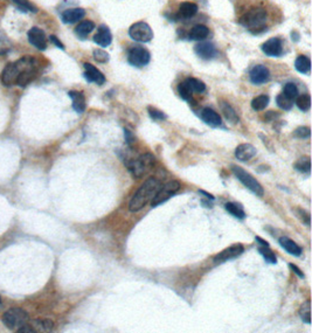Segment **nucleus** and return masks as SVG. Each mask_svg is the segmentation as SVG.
Wrapping results in <instances>:
<instances>
[{
  "label": "nucleus",
  "instance_id": "e433bc0d",
  "mask_svg": "<svg viewBox=\"0 0 312 333\" xmlns=\"http://www.w3.org/2000/svg\"><path fill=\"white\" fill-rule=\"evenodd\" d=\"M276 103H277L278 107L281 109H283V110H291V108L293 107L292 99L288 98L284 94H281V95H278L277 97H276Z\"/></svg>",
  "mask_w": 312,
  "mask_h": 333
},
{
  "label": "nucleus",
  "instance_id": "a18cd8bd",
  "mask_svg": "<svg viewBox=\"0 0 312 333\" xmlns=\"http://www.w3.org/2000/svg\"><path fill=\"white\" fill-rule=\"evenodd\" d=\"M124 136H125V140H126V143L130 145V144L132 143V141H135V137L132 136V134L129 130H126V129H124Z\"/></svg>",
  "mask_w": 312,
  "mask_h": 333
},
{
  "label": "nucleus",
  "instance_id": "c756f323",
  "mask_svg": "<svg viewBox=\"0 0 312 333\" xmlns=\"http://www.w3.org/2000/svg\"><path fill=\"white\" fill-rule=\"evenodd\" d=\"M295 169L301 173H307L309 175L311 171V160L310 157H302L296 161Z\"/></svg>",
  "mask_w": 312,
  "mask_h": 333
},
{
  "label": "nucleus",
  "instance_id": "a19ab883",
  "mask_svg": "<svg viewBox=\"0 0 312 333\" xmlns=\"http://www.w3.org/2000/svg\"><path fill=\"white\" fill-rule=\"evenodd\" d=\"M148 110H149L150 117H151L152 119H155V120L166 119V115H165L163 111H159V110H157V109H155V108H152V107H150Z\"/></svg>",
  "mask_w": 312,
  "mask_h": 333
},
{
  "label": "nucleus",
  "instance_id": "c85d7f7f",
  "mask_svg": "<svg viewBox=\"0 0 312 333\" xmlns=\"http://www.w3.org/2000/svg\"><path fill=\"white\" fill-rule=\"evenodd\" d=\"M225 208H226V211L229 212V213L233 215V216L237 217V219H244V217H246V213H244L242 207L236 205V203L227 202L225 205Z\"/></svg>",
  "mask_w": 312,
  "mask_h": 333
},
{
  "label": "nucleus",
  "instance_id": "2eb2a0df",
  "mask_svg": "<svg viewBox=\"0 0 312 333\" xmlns=\"http://www.w3.org/2000/svg\"><path fill=\"white\" fill-rule=\"evenodd\" d=\"M194 52L199 58L204 59V60H212L213 58L216 57L217 51L214 47L213 43L211 42H200L194 47Z\"/></svg>",
  "mask_w": 312,
  "mask_h": 333
},
{
  "label": "nucleus",
  "instance_id": "bb28decb",
  "mask_svg": "<svg viewBox=\"0 0 312 333\" xmlns=\"http://www.w3.org/2000/svg\"><path fill=\"white\" fill-rule=\"evenodd\" d=\"M221 110L223 115H225L226 119H227L229 123H232V124H236V123H238V116L232 105H229L228 103L226 102H222Z\"/></svg>",
  "mask_w": 312,
  "mask_h": 333
},
{
  "label": "nucleus",
  "instance_id": "393cba45",
  "mask_svg": "<svg viewBox=\"0 0 312 333\" xmlns=\"http://www.w3.org/2000/svg\"><path fill=\"white\" fill-rule=\"evenodd\" d=\"M210 34V29H208L207 26L205 25H196L191 29L190 32V38L192 40H204L208 37Z\"/></svg>",
  "mask_w": 312,
  "mask_h": 333
},
{
  "label": "nucleus",
  "instance_id": "49530a36",
  "mask_svg": "<svg viewBox=\"0 0 312 333\" xmlns=\"http://www.w3.org/2000/svg\"><path fill=\"white\" fill-rule=\"evenodd\" d=\"M49 39H51V41H52V42H53V43H54V45H57V46L58 47V48H61V49H64V47H63V43H62V42H61V41H60V40H58V38H57V37H55V35H51V37H49Z\"/></svg>",
  "mask_w": 312,
  "mask_h": 333
},
{
  "label": "nucleus",
  "instance_id": "ea45409f",
  "mask_svg": "<svg viewBox=\"0 0 312 333\" xmlns=\"http://www.w3.org/2000/svg\"><path fill=\"white\" fill-rule=\"evenodd\" d=\"M94 59H95L97 62L105 63L109 61V54L107 52L103 51V49H95L94 51Z\"/></svg>",
  "mask_w": 312,
  "mask_h": 333
},
{
  "label": "nucleus",
  "instance_id": "473e14b6",
  "mask_svg": "<svg viewBox=\"0 0 312 333\" xmlns=\"http://www.w3.org/2000/svg\"><path fill=\"white\" fill-rule=\"evenodd\" d=\"M296 105L303 113L309 111L311 108V97L309 95H298L296 97Z\"/></svg>",
  "mask_w": 312,
  "mask_h": 333
},
{
  "label": "nucleus",
  "instance_id": "79ce46f5",
  "mask_svg": "<svg viewBox=\"0 0 312 333\" xmlns=\"http://www.w3.org/2000/svg\"><path fill=\"white\" fill-rule=\"evenodd\" d=\"M13 2H16L20 6V8H22L23 11H32V12H37L38 10L34 7L33 5L29 4L28 0H12Z\"/></svg>",
  "mask_w": 312,
  "mask_h": 333
},
{
  "label": "nucleus",
  "instance_id": "de8ad7c7",
  "mask_svg": "<svg viewBox=\"0 0 312 333\" xmlns=\"http://www.w3.org/2000/svg\"><path fill=\"white\" fill-rule=\"evenodd\" d=\"M256 241H257V242H260V244H261V246H263V247H269V243H268L267 242V241H264L263 240V238H261V237H256Z\"/></svg>",
  "mask_w": 312,
  "mask_h": 333
},
{
  "label": "nucleus",
  "instance_id": "6e6552de",
  "mask_svg": "<svg viewBox=\"0 0 312 333\" xmlns=\"http://www.w3.org/2000/svg\"><path fill=\"white\" fill-rule=\"evenodd\" d=\"M129 35L132 40L138 41V42H149L154 39V31L150 27L149 23L138 21L129 28Z\"/></svg>",
  "mask_w": 312,
  "mask_h": 333
},
{
  "label": "nucleus",
  "instance_id": "7ed1b4c3",
  "mask_svg": "<svg viewBox=\"0 0 312 333\" xmlns=\"http://www.w3.org/2000/svg\"><path fill=\"white\" fill-rule=\"evenodd\" d=\"M156 164V158L151 153H145V155L139 156L136 159H131V160H126L125 165L128 167L129 172L134 178H142L144 175L150 172L152 167Z\"/></svg>",
  "mask_w": 312,
  "mask_h": 333
},
{
  "label": "nucleus",
  "instance_id": "f03ea898",
  "mask_svg": "<svg viewBox=\"0 0 312 333\" xmlns=\"http://www.w3.org/2000/svg\"><path fill=\"white\" fill-rule=\"evenodd\" d=\"M161 186L160 180L156 178H150L146 180L142 186L139 187V190L137 191L136 194L132 196L129 203V209L132 213H137V212L142 211L148 203L154 199L156 193L158 192V190Z\"/></svg>",
  "mask_w": 312,
  "mask_h": 333
},
{
  "label": "nucleus",
  "instance_id": "ddd939ff",
  "mask_svg": "<svg viewBox=\"0 0 312 333\" xmlns=\"http://www.w3.org/2000/svg\"><path fill=\"white\" fill-rule=\"evenodd\" d=\"M262 52L268 57L277 58L281 57L283 53V47H282V41L278 38H272L262 45Z\"/></svg>",
  "mask_w": 312,
  "mask_h": 333
},
{
  "label": "nucleus",
  "instance_id": "5701e85b",
  "mask_svg": "<svg viewBox=\"0 0 312 333\" xmlns=\"http://www.w3.org/2000/svg\"><path fill=\"white\" fill-rule=\"evenodd\" d=\"M29 328L33 330V333L35 332H51L54 328V324L51 320L45 319V320H28Z\"/></svg>",
  "mask_w": 312,
  "mask_h": 333
},
{
  "label": "nucleus",
  "instance_id": "412c9836",
  "mask_svg": "<svg viewBox=\"0 0 312 333\" xmlns=\"http://www.w3.org/2000/svg\"><path fill=\"white\" fill-rule=\"evenodd\" d=\"M69 97L73 101V109L76 113L82 114L85 110V97L81 91H69Z\"/></svg>",
  "mask_w": 312,
  "mask_h": 333
},
{
  "label": "nucleus",
  "instance_id": "58836bf2",
  "mask_svg": "<svg viewBox=\"0 0 312 333\" xmlns=\"http://www.w3.org/2000/svg\"><path fill=\"white\" fill-rule=\"evenodd\" d=\"M293 135H295L297 138H301V139H307V138L310 137L311 130L309 126H299V128H297L295 132H293Z\"/></svg>",
  "mask_w": 312,
  "mask_h": 333
},
{
  "label": "nucleus",
  "instance_id": "f704fd0d",
  "mask_svg": "<svg viewBox=\"0 0 312 333\" xmlns=\"http://www.w3.org/2000/svg\"><path fill=\"white\" fill-rule=\"evenodd\" d=\"M258 252H260V254L263 256L264 260H266L267 262H269V263L275 264L276 262H277V258H276L275 253H273V250L269 248V247L262 246V247H260V248H258Z\"/></svg>",
  "mask_w": 312,
  "mask_h": 333
},
{
  "label": "nucleus",
  "instance_id": "a211bd4d",
  "mask_svg": "<svg viewBox=\"0 0 312 333\" xmlns=\"http://www.w3.org/2000/svg\"><path fill=\"white\" fill-rule=\"evenodd\" d=\"M201 119L204 120L206 124L213 126V128H217V126L222 124V119L221 117H220V115L211 108L202 109Z\"/></svg>",
  "mask_w": 312,
  "mask_h": 333
},
{
  "label": "nucleus",
  "instance_id": "09e8293b",
  "mask_svg": "<svg viewBox=\"0 0 312 333\" xmlns=\"http://www.w3.org/2000/svg\"><path fill=\"white\" fill-rule=\"evenodd\" d=\"M199 193H200V194H204V196H206V198H207V199L214 200V196H212V194H210V193L205 192V191H199Z\"/></svg>",
  "mask_w": 312,
  "mask_h": 333
},
{
  "label": "nucleus",
  "instance_id": "20e7f679",
  "mask_svg": "<svg viewBox=\"0 0 312 333\" xmlns=\"http://www.w3.org/2000/svg\"><path fill=\"white\" fill-rule=\"evenodd\" d=\"M267 22V12L263 8H253L241 17L240 23L252 31L253 33H258V31H264Z\"/></svg>",
  "mask_w": 312,
  "mask_h": 333
},
{
  "label": "nucleus",
  "instance_id": "b1692460",
  "mask_svg": "<svg viewBox=\"0 0 312 333\" xmlns=\"http://www.w3.org/2000/svg\"><path fill=\"white\" fill-rule=\"evenodd\" d=\"M94 29H95V23L90 21V20H84V21L78 23V27L75 28V33L78 34L81 39H84V38L88 37Z\"/></svg>",
  "mask_w": 312,
  "mask_h": 333
},
{
  "label": "nucleus",
  "instance_id": "c9c22d12",
  "mask_svg": "<svg viewBox=\"0 0 312 333\" xmlns=\"http://www.w3.org/2000/svg\"><path fill=\"white\" fill-rule=\"evenodd\" d=\"M283 94L285 96L288 97V98L290 99H296V97L298 96V88H297V85L295 83H292V82H288L287 84L284 85V90H283Z\"/></svg>",
  "mask_w": 312,
  "mask_h": 333
},
{
  "label": "nucleus",
  "instance_id": "dca6fc26",
  "mask_svg": "<svg viewBox=\"0 0 312 333\" xmlns=\"http://www.w3.org/2000/svg\"><path fill=\"white\" fill-rule=\"evenodd\" d=\"M113 41V34L107 25H101L97 28V33L94 35V42L101 47H108Z\"/></svg>",
  "mask_w": 312,
  "mask_h": 333
},
{
  "label": "nucleus",
  "instance_id": "aec40b11",
  "mask_svg": "<svg viewBox=\"0 0 312 333\" xmlns=\"http://www.w3.org/2000/svg\"><path fill=\"white\" fill-rule=\"evenodd\" d=\"M85 16V11L83 8H70L66 10L62 13V20L64 23H74L81 20Z\"/></svg>",
  "mask_w": 312,
  "mask_h": 333
},
{
  "label": "nucleus",
  "instance_id": "f257e3e1",
  "mask_svg": "<svg viewBox=\"0 0 312 333\" xmlns=\"http://www.w3.org/2000/svg\"><path fill=\"white\" fill-rule=\"evenodd\" d=\"M37 61L31 57H25L16 62L8 63L1 74V81L6 87L19 85L26 87L37 76Z\"/></svg>",
  "mask_w": 312,
  "mask_h": 333
},
{
  "label": "nucleus",
  "instance_id": "6ab92c4d",
  "mask_svg": "<svg viewBox=\"0 0 312 333\" xmlns=\"http://www.w3.org/2000/svg\"><path fill=\"white\" fill-rule=\"evenodd\" d=\"M278 242H279V244H281L282 248L287 250V252L289 253L290 255L297 256V257L302 255V253H303L302 248L295 242V241L291 240V238L287 237V236H282V237H279Z\"/></svg>",
  "mask_w": 312,
  "mask_h": 333
},
{
  "label": "nucleus",
  "instance_id": "1a4fd4ad",
  "mask_svg": "<svg viewBox=\"0 0 312 333\" xmlns=\"http://www.w3.org/2000/svg\"><path fill=\"white\" fill-rule=\"evenodd\" d=\"M150 60H151L150 52L146 48H144V47H132L130 51H129L128 61L132 66L138 68L145 67L146 64H149Z\"/></svg>",
  "mask_w": 312,
  "mask_h": 333
},
{
  "label": "nucleus",
  "instance_id": "a878e982",
  "mask_svg": "<svg viewBox=\"0 0 312 333\" xmlns=\"http://www.w3.org/2000/svg\"><path fill=\"white\" fill-rule=\"evenodd\" d=\"M295 68L297 72H299L301 74H309L311 68L310 59L305 57V55H299V57L296 59Z\"/></svg>",
  "mask_w": 312,
  "mask_h": 333
},
{
  "label": "nucleus",
  "instance_id": "9b49d317",
  "mask_svg": "<svg viewBox=\"0 0 312 333\" xmlns=\"http://www.w3.org/2000/svg\"><path fill=\"white\" fill-rule=\"evenodd\" d=\"M243 246L241 243H236L231 246L229 248L222 250L221 253H219L215 257H214V262L215 263H223V262H227L229 260H233V258L237 257L243 253Z\"/></svg>",
  "mask_w": 312,
  "mask_h": 333
},
{
  "label": "nucleus",
  "instance_id": "7c9ffc66",
  "mask_svg": "<svg viewBox=\"0 0 312 333\" xmlns=\"http://www.w3.org/2000/svg\"><path fill=\"white\" fill-rule=\"evenodd\" d=\"M299 316H301L303 322L311 324V302L309 299L302 304L301 309H299Z\"/></svg>",
  "mask_w": 312,
  "mask_h": 333
},
{
  "label": "nucleus",
  "instance_id": "39448f33",
  "mask_svg": "<svg viewBox=\"0 0 312 333\" xmlns=\"http://www.w3.org/2000/svg\"><path fill=\"white\" fill-rule=\"evenodd\" d=\"M28 313L20 308L10 309L2 316V323L5 324L6 328L13 330V331H18V330L21 329L28 323Z\"/></svg>",
  "mask_w": 312,
  "mask_h": 333
},
{
  "label": "nucleus",
  "instance_id": "72a5a7b5",
  "mask_svg": "<svg viewBox=\"0 0 312 333\" xmlns=\"http://www.w3.org/2000/svg\"><path fill=\"white\" fill-rule=\"evenodd\" d=\"M186 81H187V83L190 84L191 89H192L193 93L201 94V93H204V91L206 90V84L204 83V82L200 81V79H198V78H187Z\"/></svg>",
  "mask_w": 312,
  "mask_h": 333
},
{
  "label": "nucleus",
  "instance_id": "f8f14e48",
  "mask_svg": "<svg viewBox=\"0 0 312 333\" xmlns=\"http://www.w3.org/2000/svg\"><path fill=\"white\" fill-rule=\"evenodd\" d=\"M28 41L33 45L35 48L40 51H45L47 47V38L45 32L41 28L33 27L29 29L28 32Z\"/></svg>",
  "mask_w": 312,
  "mask_h": 333
},
{
  "label": "nucleus",
  "instance_id": "4468645a",
  "mask_svg": "<svg viewBox=\"0 0 312 333\" xmlns=\"http://www.w3.org/2000/svg\"><path fill=\"white\" fill-rule=\"evenodd\" d=\"M84 78L87 79L88 82H94V83L98 84V85H102L104 84L105 82V76L103 75V73L101 70L97 69L96 67H94L93 64L90 63H84Z\"/></svg>",
  "mask_w": 312,
  "mask_h": 333
},
{
  "label": "nucleus",
  "instance_id": "8fccbe9b",
  "mask_svg": "<svg viewBox=\"0 0 312 333\" xmlns=\"http://www.w3.org/2000/svg\"><path fill=\"white\" fill-rule=\"evenodd\" d=\"M0 303H1V297H0Z\"/></svg>",
  "mask_w": 312,
  "mask_h": 333
},
{
  "label": "nucleus",
  "instance_id": "f3484780",
  "mask_svg": "<svg viewBox=\"0 0 312 333\" xmlns=\"http://www.w3.org/2000/svg\"><path fill=\"white\" fill-rule=\"evenodd\" d=\"M256 149L252 144H241L235 150V157L240 161H248L255 157Z\"/></svg>",
  "mask_w": 312,
  "mask_h": 333
},
{
  "label": "nucleus",
  "instance_id": "cd10ccee",
  "mask_svg": "<svg viewBox=\"0 0 312 333\" xmlns=\"http://www.w3.org/2000/svg\"><path fill=\"white\" fill-rule=\"evenodd\" d=\"M269 101H270V98L268 95H260V96L255 97V98L252 101V108L256 111L264 110V109L268 107V104H269Z\"/></svg>",
  "mask_w": 312,
  "mask_h": 333
},
{
  "label": "nucleus",
  "instance_id": "0eeeda50",
  "mask_svg": "<svg viewBox=\"0 0 312 333\" xmlns=\"http://www.w3.org/2000/svg\"><path fill=\"white\" fill-rule=\"evenodd\" d=\"M179 190H180V182L176 180L169 181L164 186H160V188H159L154 199L151 200V206L152 207H157V206L161 205L170 198H172V196H175Z\"/></svg>",
  "mask_w": 312,
  "mask_h": 333
},
{
  "label": "nucleus",
  "instance_id": "2f4dec72",
  "mask_svg": "<svg viewBox=\"0 0 312 333\" xmlns=\"http://www.w3.org/2000/svg\"><path fill=\"white\" fill-rule=\"evenodd\" d=\"M178 94L182 99H185V101H190V99L192 98L193 91L191 89L190 84L187 83V81L181 82V83L178 85Z\"/></svg>",
  "mask_w": 312,
  "mask_h": 333
},
{
  "label": "nucleus",
  "instance_id": "c03bdc74",
  "mask_svg": "<svg viewBox=\"0 0 312 333\" xmlns=\"http://www.w3.org/2000/svg\"><path fill=\"white\" fill-rule=\"evenodd\" d=\"M289 267L291 268V269H292V271H293V273L296 274L297 276H298V277H301V278H304V277H305V276H304V274L302 273V270L299 269L298 267L295 266V264H292V263H290V264H289Z\"/></svg>",
  "mask_w": 312,
  "mask_h": 333
},
{
  "label": "nucleus",
  "instance_id": "37998d69",
  "mask_svg": "<svg viewBox=\"0 0 312 333\" xmlns=\"http://www.w3.org/2000/svg\"><path fill=\"white\" fill-rule=\"evenodd\" d=\"M297 213L299 214V217H301L302 221L305 223V225L310 226V215H309V213H307L304 209H298Z\"/></svg>",
  "mask_w": 312,
  "mask_h": 333
},
{
  "label": "nucleus",
  "instance_id": "4c0bfd02",
  "mask_svg": "<svg viewBox=\"0 0 312 333\" xmlns=\"http://www.w3.org/2000/svg\"><path fill=\"white\" fill-rule=\"evenodd\" d=\"M11 49V42L4 32L0 31V55L6 54Z\"/></svg>",
  "mask_w": 312,
  "mask_h": 333
},
{
  "label": "nucleus",
  "instance_id": "4be33fe9",
  "mask_svg": "<svg viewBox=\"0 0 312 333\" xmlns=\"http://www.w3.org/2000/svg\"><path fill=\"white\" fill-rule=\"evenodd\" d=\"M196 12H198V5L194 2H182L179 7L178 18L179 19H188V18L195 16Z\"/></svg>",
  "mask_w": 312,
  "mask_h": 333
},
{
  "label": "nucleus",
  "instance_id": "9d476101",
  "mask_svg": "<svg viewBox=\"0 0 312 333\" xmlns=\"http://www.w3.org/2000/svg\"><path fill=\"white\" fill-rule=\"evenodd\" d=\"M249 78L253 84L260 85L269 81L270 72L263 64H257V66L252 68L249 73Z\"/></svg>",
  "mask_w": 312,
  "mask_h": 333
},
{
  "label": "nucleus",
  "instance_id": "423d86ee",
  "mask_svg": "<svg viewBox=\"0 0 312 333\" xmlns=\"http://www.w3.org/2000/svg\"><path fill=\"white\" fill-rule=\"evenodd\" d=\"M232 171H233L234 176H236L237 180L242 182V184L248 188L250 192H253L255 196H263L264 194L263 187H262V185L260 184V182L256 180V179L250 175V173L247 172V171H244L242 167L236 166V165H233V166H232Z\"/></svg>",
  "mask_w": 312,
  "mask_h": 333
}]
</instances>
